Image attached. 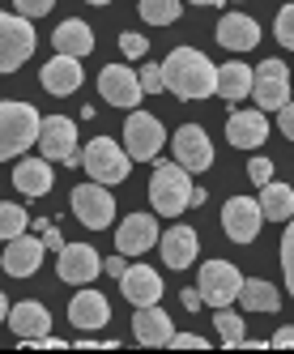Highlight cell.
<instances>
[{"instance_id": "d4e9b609", "label": "cell", "mask_w": 294, "mask_h": 354, "mask_svg": "<svg viewBox=\"0 0 294 354\" xmlns=\"http://www.w3.org/2000/svg\"><path fill=\"white\" fill-rule=\"evenodd\" d=\"M158 243H162V261H166L170 269H188V265L196 261V252H201V239H196L192 226H170Z\"/></svg>"}, {"instance_id": "8d00e7d4", "label": "cell", "mask_w": 294, "mask_h": 354, "mask_svg": "<svg viewBox=\"0 0 294 354\" xmlns=\"http://www.w3.org/2000/svg\"><path fill=\"white\" fill-rule=\"evenodd\" d=\"M248 175H252V184H273V162H268V158H252Z\"/></svg>"}, {"instance_id": "4316f807", "label": "cell", "mask_w": 294, "mask_h": 354, "mask_svg": "<svg viewBox=\"0 0 294 354\" xmlns=\"http://www.w3.org/2000/svg\"><path fill=\"white\" fill-rule=\"evenodd\" d=\"M56 47H60V52L64 56H90L94 52V30L86 26V21H77V17H72V21H60V26H56Z\"/></svg>"}, {"instance_id": "30bf717a", "label": "cell", "mask_w": 294, "mask_h": 354, "mask_svg": "<svg viewBox=\"0 0 294 354\" xmlns=\"http://www.w3.org/2000/svg\"><path fill=\"white\" fill-rule=\"evenodd\" d=\"M170 154H175V162L188 167L192 175L213 167V145H209V133L201 129V124H184V129H175V137H170Z\"/></svg>"}, {"instance_id": "74e56055", "label": "cell", "mask_w": 294, "mask_h": 354, "mask_svg": "<svg viewBox=\"0 0 294 354\" xmlns=\"http://www.w3.org/2000/svg\"><path fill=\"white\" fill-rule=\"evenodd\" d=\"M17 13H26V17H43V13H52L56 0H13Z\"/></svg>"}, {"instance_id": "83f0119b", "label": "cell", "mask_w": 294, "mask_h": 354, "mask_svg": "<svg viewBox=\"0 0 294 354\" xmlns=\"http://www.w3.org/2000/svg\"><path fill=\"white\" fill-rule=\"evenodd\" d=\"M239 303L248 312H277L282 308V295H277L273 282H264V277H248L243 290H239Z\"/></svg>"}, {"instance_id": "7c38bea8", "label": "cell", "mask_w": 294, "mask_h": 354, "mask_svg": "<svg viewBox=\"0 0 294 354\" xmlns=\"http://www.w3.org/2000/svg\"><path fill=\"white\" fill-rule=\"evenodd\" d=\"M252 94H256L260 111H282L290 103V73H286V64L282 60H264L256 68V90Z\"/></svg>"}, {"instance_id": "7402d4cb", "label": "cell", "mask_w": 294, "mask_h": 354, "mask_svg": "<svg viewBox=\"0 0 294 354\" xmlns=\"http://www.w3.org/2000/svg\"><path fill=\"white\" fill-rule=\"evenodd\" d=\"M217 43L231 47V52H252V47L260 43L256 17H248V13H226L222 21H217Z\"/></svg>"}, {"instance_id": "d6986e66", "label": "cell", "mask_w": 294, "mask_h": 354, "mask_svg": "<svg viewBox=\"0 0 294 354\" xmlns=\"http://www.w3.org/2000/svg\"><path fill=\"white\" fill-rule=\"evenodd\" d=\"M43 252H47L43 239H30V235L9 239V243H5V273H9V277H30V273H39Z\"/></svg>"}, {"instance_id": "ee69618b", "label": "cell", "mask_w": 294, "mask_h": 354, "mask_svg": "<svg viewBox=\"0 0 294 354\" xmlns=\"http://www.w3.org/2000/svg\"><path fill=\"white\" fill-rule=\"evenodd\" d=\"M273 346H294V324H290V328H277V333H273Z\"/></svg>"}, {"instance_id": "9c48e42d", "label": "cell", "mask_w": 294, "mask_h": 354, "mask_svg": "<svg viewBox=\"0 0 294 354\" xmlns=\"http://www.w3.org/2000/svg\"><path fill=\"white\" fill-rule=\"evenodd\" d=\"M162 145H166V129L158 124V115L133 111L128 124H124V149H128V154H133L137 162H150Z\"/></svg>"}, {"instance_id": "44dd1931", "label": "cell", "mask_w": 294, "mask_h": 354, "mask_svg": "<svg viewBox=\"0 0 294 354\" xmlns=\"http://www.w3.org/2000/svg\"><path fill=\"white\" fill-rule=\"evenodd\" d=\"M119 286H124V299L137 303V308H150V303L162 299V277L150 265H128V273L119 277Z\"/></svg>"}, {"instance_id": "1f68e13d", "label": "cell", "mask_w": 294, "mask_h": 354, "mask_svg": "<svg viewBox=\"0 0 294 354\" xmlns=\"http://www.w3.org/2000/svg\"><path fill=\"white\" fill-rule=\"evenodd\" d=\"M26 222H30V214L21 209V205H0V235H5V243L9 239H17V235H26Z\"/></svg>"}, {"instance_id": "f35d334b", "label": "cell", "mask_w": 294, "mask_h": 354, "mask_svg": "<svg viewBox=\"0 0 294 354\" xmlns=\"http://www.w3.org/2000/svg\"><path fill=\"white\" fill-rule=\"evenodd\" d=\"M277 124H282V133H286V137L294 141V98H290V103H286V107L277 111Z\"/></svg>"}, {"instance_id": "7a4b0ae2", "label": "cell", "mask_w": 294, "mask_h": 354, "mask_svg": "<svg viewBox=\"0 0 294 354\" xmlns=\"http://www.w3.org/2000/svg\"><path fill=\"white\" fill-rule=\"evenodd\" d=\"M43 115L30 103H5L0 107V158H17L21 149L39 145Z\"/></svg>"}, {"instance_id": "7bdbcfd3", "label": "cell", "mask_w": 294, "mask_h": 354, "mask_svg": "<svg viewBox=\"0 0 294 354\" xmlns=\"http://www.w3.org/2000/svg\"><path fill=\"white\" fill-rule=\"evenodd\" d=\"M201 303H205L201 286H196V290H184V308H188V312H192V308H201Z\"/></svg>"}, {"instance_id": "f6af8a7d", "label": "cell", "mask_w": 294, "mask_h": 354, "mask_svg": "<svg viewBox=\"0 0 294 354\" xmlns=\"http://www.w3.org/2000/svg\"><path fill=\"white\" fill-rule=\"evenodd\" d=\"M188 5H222V0H188Z\"/></svg>"}, {"instance_id": "5bb4252c", "label": "cell", "mask_w": 294, "mask_h": 354, "mask_svg": "<svg viewBox=\"0 0 294 354\" xmlns=\"http://www.w3.org/2000/svg\"><path fill=\"white\" fill-rule=\"evenodd\" d=\"M56 273L60 282H72V286H90L98 273H103V261L90 243H64L60 261H56Z\"/></svg>"}, {"instance_id": "f546056e", "label": "cell", "mask_w": 294, "mask_h": 354, "mask_svg": "<svg viewBox=\"0 0 294 354\" xmlns=\"http://www.w3.org/2000/svg\"><path fill=\"white\" fill-rule=\"evenodd\" d=\"M213 324H217V337L226 346H243V316L231 308H213Z\"/></svg>"}, {"instance_id": "b9f144b4", "label": "cell", "mask_w": 294, "mask_h": 354, "mask_svg": "<svg viewBox=\"0 0 294 354\" xmlns=\"http://www.w3.org/2000/svg\"><path fill=\"white\" fill-rule=\"evenodd\" d=\"M43 243L52 248V252H64V235L56 231V226H47V231H43Z\"/></svg>"}, {"instance_id": "e575fe53", "label": "cell", "mask_w": 294, "mask_h": 354, "mask_svg": "<svg viewBox=\"0 0 294 354\" xmlns=\"http://www.w3.org/2000/svg\"><path fill=\"white\" fill-rule=\"evenodd\" d=\"M141 86H145V94H158V90H166L162 64H145V68H141Z\"/></svg>"}, {"instance_id": "f1b7e54d", "label": "cell", "mask_w": 294, "mask_h": 354, "mask_svg": "<svg viewBox=\"0 0 294 354\" xmlns=\"http://www.w3.org/2000/svg\"><path fill=\"white\" fill-rule=\"evenodd\" d=\"M260 209L268 222H290L294 218V188L290 184H264L260 188Z\"/></svg>"}, {"instance_id": "8fae6325", "label": "cell", "mask_w": 294, "mask_h": 354, "mask_svg": "<svg viewBox=\"0 0 294 354\" xmlns=\"http://www.w3.org/2000/svg\"><path fill=\"white\" fill-rule=\"evenodd\" d=\"M260 222H264V209H260V201H252V196H231L222 205V231L235 243H252L260 235Z\"/></svg>"}, {"instance_id": "e0dca14e", "label": "cell", "mask_w": 294, "mask_h": 354, "mask_svg": "<svg viewBox=\"0 0 294 354\" xmlns=\"http://www.w3.org/2000/svg\"><path fill=\"white\" fill-rule=\"evenodd\" d=\"M39 82H43V90L47 94H56V98H64V94H72L81 86V60L77 56H52L43 64V73H39Z\"/></svg>"}, {"instance_id": "52a82bcc", "label": "cell", "mask_w": 294, "mask_h": 354, "mask_svg": "<svg viewBox=\"0 0 294 354\" xmlns=\"http://www.w3.org/2000/svg\"><path fill=\"white\" fill-rule=\"evenodd\" d=\"M72 218H77L81 226H90V231H107L111 218H115V201L107 192V184H77L72 188Z\"/></svg>"}, {"instance_id": "ac0fdd59", "label": "cell", "mask_w": 294, "mask_h": 354, "mask_svg": "<svg viewBox=\"0 0 294 354\" xmlns=\"http://www.w3.org/2000/svg\"><path fill=\"white\" fill-rule=\"evenodd\" d=\"M264 137H268V115L264 111H231V120H226V141L231 145H239V149H256V145H264Z\"/></svg>"}, {"instance_id": "5b68a950", "label": "cell", "mask_w": 294, "mask_h": 354, "mask_svg": "<svg viewBox=\"0 0 294 354\" xmlns=\"http://www.w3.org/2000/svg\"><path fill=\"white\" fill-rule=\"evenodd\" d=\"M35 56V26L26 13H0V68L13 73Z\"/></svg>"}, {"instance_id": "277c9868", "label": "cell", "mask_w": 294, "mask_h": 354, "mask_svg": "<svg viewBox=\"0 0 294 354\" xmlns=\"http://www.w3.org/2000/svg\"><path fill=\"white\" fill-rule=\"evenodd\" d=\"M81 167H86L90 180H98V184H124L128 167H133V154L119 149L111 137H94L86 145V154H81Z\"/></svg>"}, {"instance_id": "ab89813d", "label": "cell", "mask_w": 294, "mask_h": 354, "mask_svg": "<svg viewBox=\"0 0 294 354\" xmlns=\"http://www.w3.org/2000/svg\"><path fill=\"white\" fill-rule=\"evenodd\" d=\"M170 346H179V350H205V337H196V333H175V337H170Z\"/></svg>"}, {"instance_id": "ba28073f", "label": "cell", "mask_w": 294, "mask_h": 354, "mask_svg": "<svg viewBox=\"0 0 294 354\" xmlns=\"http://www.w3.org/2000/svg\"><path fill=\"white\" fill-rule=\"evenodd\" d=\"M77 149V124L68 115H47L43 120V133H39V154L52 158V162H68V167H81V154Z\"/></svg>"}, {"instance_id": "603a6c76", "label": "cell", "mask_w": 294, "mask_h": 354, "mask_svg": "<svg viewBox=\"0 0 294 354\" xmlns=\"http://www.w3.org/2000/svg\"><path fill=\"white\" fill-rule=\"evenodd\" d=\"M133 337L141 342V346H170V316L158 308V303H150V308H137V316H133Z\"/></svg>"}, {"instance_id": "9a60e30c", "label": "cell", "mask_w": 294, "mask_h": 354, "mask_svg": "<svg viewBox=\"0 0 294 354\" xmlns=\"http://www.w3.org/2000/svg\"><path fill=\"white\" fill-rule=\"evenodd\" d=\"M158 235V218L154 214H128L124 222H119L115 231V252H124V257H141V252H150Z\"/></svg>"}, {"instance_id": "d6a6232c", "label": "cell", "mask_w": 294, "mask_h": 354, "mask_svg": "<svg viewBox=\"0 0 294 354\" xmlns=\"http://www.w3.org/2000/svg\"><path fill=\"white\" fill-rule=\"evenodd\" d=\"M282 269H286V286L294 299V218L286 222V235H282Z\"/></svg>"}, {"instance_id": "ffe728a7", "label": "cell", "mask_w": 294, "mask_h": 354, "mask_svg": "<svg viewBox=\"0 0 294 354\" xmlns=\"http://www.w3.org/2000/svg\"><path fill=\"white\" fill-rule=\"evenodd\" d=\"M68 320H72V328H81V333H94V328H103L111 320V308L98 290H77L68 303Z\"/></svg>"}, {"instance_id": "484cf974", "label": "cell", "mask_w": 294, "mask_h": 354, "mask_svg": "<svg viewBox=\"0 0 294 354\" xmlns=\"http://www.w3.org/2000/svg\"><path fill=\"white\" fill-rule=\"evenodd\" d=\"M256 90V73L243 64V60H231L222 64V73H217V94L226 98V103H239V98H248Z\"/></svg>"}, {"instance_id": "4dcf8cb0", "label": "cell", "mask_w": 294, "mask_h": 354, "mask_svg": "<svg viewBox=\"0 0 294 354\" xmlns=\"http://www.w3.org/2000/svg\"><path fill=\"white\" fill-rule=\"evenodd\" d=\"M150 26H170V21L179 17V0H141V9H137Z\"/></svg>"}, {"instance_id": "8992f818", "label": "cell", "mask_w": 294, "mask_h": 354, "mask_svg": "<svg viewBox=\"0 0 294 354\" xmlns=\"http://www.w3.org/2000/svg\"><path fill=\"white\" fill-rule=\"evenodd\" d=\"M196 286H201L205 303L209 308H231L243 290V273L231 265V261H205L201 265V277H196Z\"/></svg>"}, {"instance_id": "4fadbf2b", "label": "cell", "mask_w": 294, "mask_h": 354, "mask_svg": "<svg viewBox=\"0 0 294 354\" xmlns=\"http://www.w3.org/2000/svg\"><path fill=\"white\" fill-rule=\"evenodd\" d=\"M98 90H103V98H107L111 107H137L141 94H145L141 73H133L124 64H107L103 73H98Z\"/></svg>"}, {"instance_id": "bcb514c9", "label": "cell", "mask_w": 294, "mask_h": 354, "mask_svg": "<svg viewBox=\"0 0 294 354\" xmlns=\"http://www.w3.org/2000/svg\"><path fill=\"white\" fill-rule=\"evenodd\" d=\"M90 5H111V0H90Z\"/></svg>"}, {"instance_id": "3957f363", "label": "cell", "mask_w": 294, "mask_h": 354, "mask_svg": "<svg viewBox=\"0 0 294 354\" xmlns=\"http://www.w3.org/2000/svg\"><path fill=\"white\" fill-rule=\"evenodd\" d=\"M188 167H179V162H162V167H154V180H150V201H154V209L162 214V218H175V214H184L188 205H192V180H188Z\"/></svg>"}, {"instance_id": "836d02e7", "label": "cell", "mask_w": 294, "mask_h": 354, "mask_svg": "<svg viewBox=\"0 0 294 354\" xmlns=\"http://www.w3.org/2000/svg\"><path fill=\"white\" fill-rule=\"evenodd\" d=\"M273 35H277V43H282V47H294V5L277 9V21H273Z\"/></svg>"}, {"instance_id": "60d3db41", "label": "cell", "mask_w": 294, "mask_h": 354, "mask_svg": "<svg viewBox=\"0 0 294 354\" xmlns=\"http://www.w3.org/2000/svg\"><path fill=\"white\" fill-rule=\"evenodd\" d=\"M103 273H111V277H124V273H128L124 252H119V257H111V261H103Z\"/></svg>"}, {"instance_id": "2e32d148", "label": "cell", "mask_w": 294, "mask_h": 354, "mask_svg": "<svg viewBox=\"0 0 294 354\" xmlns=\"http://www.w3.org/2000/svg\"><path fill=\"white\" fill-rule=\"evenodd\" d=\"M9 328L17 337H26V342H52V312H47L43 303L26 299V303H17L9 312Z\"/></svg>"}, {"instance_id": "cb8c5ba5", "label": "cell", "mask_w": 294, "mask_h": 354, "mask_svg": "<svg viewBox=\"0 0 294 354\" xmlns=\"http://www.w3.org/2000/svg\"><path fill=\"white\" fill-rule=\"evenodd\" d=\"M13 184L21 196H47L52 192V158H17L13 167Z\"/></svg>"}, {"instance_id": "6da1fadb", "label": "cell", "mask_w": 294, "mask_h": 354, "mask_svg": "<svg viewBox=\"0 0 294 354\" xmlns=\"http://www.w3.org/2000/svg\"><path fill=\"white\" fill-rule=\"evenodd\" d=\"M217 73L222 68H213L209 56L201 52H192V47H175L166 60H162V77H166V90L175 94V98H213L217 94Z\"/></svg>"}, {"instance_id": "d590c367", "label": "cell", "mask_w": 294, "mask_h": 354, "mask_svg": "<svg viewBox=\"0 0 294 354\" xmlns=\"http://www.w3.org/2000/svg\"><path fill=\"white\" fill-rule=\"evenodd\" d=\"M145 47H150V43H145L141 35H133V30H128V35H119V52H124L128 60H141V56H145Z\"/></svg>"}]
</instances>
